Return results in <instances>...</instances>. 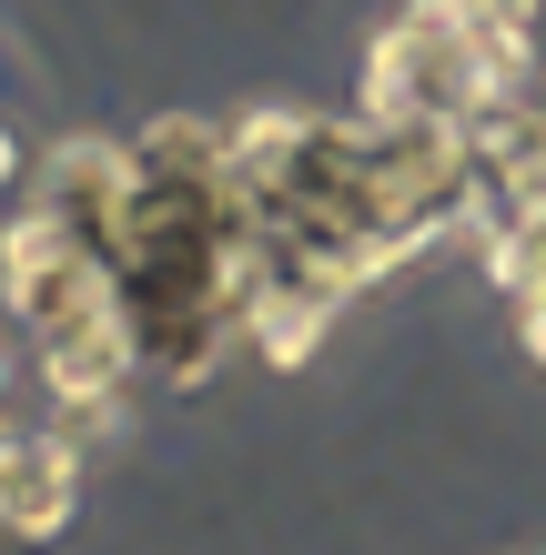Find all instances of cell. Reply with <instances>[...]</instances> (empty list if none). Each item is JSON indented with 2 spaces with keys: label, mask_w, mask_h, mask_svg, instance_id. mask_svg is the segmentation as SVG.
Masks as SVG:
<instances>
[{
  "label": "cell",
  "mask_w": 546,
  "mask_h": 555,
  "mask_svg": "<svg viewBox=\"0 0 546 555\" xmlns=\"http://www.w3.org/2000/svg\"><path fill=\"white\" fill-rule=\"evenodd\" d=\"M81 495V435H30L0 424V526L11 535H51Z\"/></svg>",
  "instance_id": "obj_2"
},
{
  "label": "cell",
  "mask_w": 546,
  "mask_h": 555,
  "mask_svg": "<svg viewBox=\"0 0 546 555\" xmlns=\"http://www.w3.org/2000/svg\"><path fill=\"white\" fill-rule=\"evenodd\" d=\"M325 323H334V293H314L304 273H274L243 304V353L253 364H304V353L325 344Z\"/></svg>",
  "instance_id": "obj_3"
},
{
  "label": "cell",
  "mask_w": 546,
  "mask_h": 555,
  "mask_svg": "<svg viewBox=\"0 0 546 555\" xmlns=\"http://www.w3.org/2000/svg\"><path fill=\"white\" fill-rule=\"evenodd\" d=\"M142 142H61L51 162H41V203L61 212V222H72V233H91V243H112L122 233V212H132L142 203Z\"/></svg>",
  "instance_id": "obj_1"
},
{
  "label": "cell",
  "mask_w": 546,
  "mask_h": 555,
  "mask_svg": "<svg viewBox=\"0 0 546 555\" xmlns=\"http://www.w3.org/2000/svg\"><path fill=\"white\" fill-rule=\"evenodd\" d=\"M11 172H21V152H11V132H0V182H11Z\"/></svg>",
  "instance_id": "obj_4"
}]
</instances>
